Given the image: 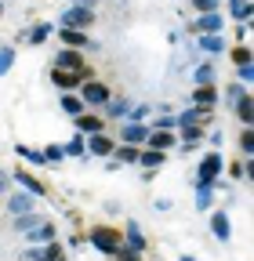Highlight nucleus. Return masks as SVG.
I'll use <instances>...</instances> for the list:
<instances>
[{"instance_id": "1", "label": "nucleus", "mask_w": 254, "mask_h": 261, "mask_svg": "<svg viewBox=\"0 0 254 261\" xmlns=\"http://www.w3.org/2000/svg\"><path fill=\"white\" fill-rule=\"evenodd\" d=\"M87 240H91V247H94V250H102V254H109V257L123 247V236L116 232V228H109V225H94Z\"/></svg>"}, {"instance_id": "2", "label": "nucleus", "mask_w": 254, "mask_h": 261, "mask_svg": "<svg viewBox=\"0 0 254 261\" xmlns=\"http://www.w3.org/2000/svg\"><path fill=\"white\" fill-rule=\"evenodd\" d=\"M113 98V91H109V84H102V80H84L80 84V102L84 106H106Z\"/></svg>"}, {"instance_id": "3", "label": "nucleus", "mask_w": 254, "mask_h": 261, "mask_svg": "<svg viewBox=\"0 0 254 261\" xmlns=\"http://www.w3.org/2000/svg\"><path fill=\"white\" fill-rule=\"evenodd\" d=\"M221 152H207L204 160H200V167H196V185H214L218 181V174H221Z\"/></svg>"}, {"instance_id": "4", "label": "nucleus", "mask_w": 254, "mask_h": 261, "mask_svg": "<svg viewBox=\"0 0 254 261\" xmlns=\"http://www.w3.org/2000/svg\"><path fill=\"white\" fill-rule=\"evenodd\" d=\"M51 69H66V73H80V76H87L84 55H80V51H69V47H62V51L55 55V65H51Z\"/></svg>"}, {"instance_id": "5", "label": "nucleus", "mask_w": 254, "mask_h": 261, "mask_svg": "<svg viewBox=\"0 0 254 261\" xmlns=\"http://www.w3.org/2000/svg\"><path fill=\"white\" fill-rule=\"evenodd\" d=\"M91 22H94V11H91V8L73 4V8L62 11V29H87Z\"/></svg>"}, {"instance_id": "6", "label": "nucleus", "mask_w": 254, "mask_h": 261, "mask_svg": "<svg viewBox=\"0 0 254 261\" xmlns=\"http://www.w3.org/2000/svg\"><path fill=\"white\" fill-rule=\"evenodd\" d=\"M193 29H196V37H218L225 29V18H221V11H211V15H200L193 22Z\"/></svg>"}, {"instance_id": "7", "label": "nucleus", "mask_w": 254, "mask_h": 261, "mask_svg": "<svg viewBox=\"0 0 254 261\" xmlns=\"http://www.w3.org/2000/svg\"><path fill=\"white\" fill-rule=\"evenodd\" d=\"M145 138H149V123H131L127 120L123 127H120V145H145Z\"/></svg>"}, {"instance_id": "8", "label": "nucleus", "mask_w": 254, "mask_h": 261, "mask_svg": "<svg viewBox=\"0 0 254 261\" xmlns=\"http://www.w3.org/2000/svg\"><path fill=\"white\" fill-rule=\"evenodd\" d=\"M178 145V135L174 130H149V138H145V145L142 149H156V152H171Z\"/></svg>"}, {"instance_id": "9", "label": "nucleus", "mask_w": 254, "mask_h": 261, "mask_svg": "<svg viewBox=\"0 0 254 261\" xmlns=\"http://www.w3.org/2000/svg\"><path fill=\"white\" fill-rule=\"evenodd\" d=\"M11 178L22 185V192H29V196H47V185L37 178V174H29L26 167H18V171H11Z\"/></svg>"}, {"instance_id": "10", "label": "nucleus", "mask_w": 254, "mask_h": 261, "mask_svg": "<svg viewBox=\"0 0 254 261\" xmlns=\"http://www.w3.org/2000/svg\"><path fill=\"white\" fill-rule=\"evenodd\" d=\"M73 123H77V135H80V138H91V135H102V130H106V116H87V113H80V116H73Z\"/></svg>"}, {"instance_id": "11", "label": "nucleus", "mask_w": 254, "mask_h": 261, "mask_svg": "<svg viewBox=\"0 0 254 261\" xmlns=\"http://www.w3.org/2000/svg\"><path fill=\"white\" fill-rule=\"evenodd\" d=\"M211 232H214V240H221V243L233 236V218H229V211H214V214H211Z\"/></svg>"}, {"instance_id": "12", "label": "nucleus", "mask_w": 254, "mask_h": 261, "mask_svg": "<svg viewBox=\"0 0 254 261\" xmlns=\"http://www.w3.org/2000/svg\"><path fill=\"white\" fill-rule=\"evenodd\" d=\"M174 123H178V127H204V123H211V109H196V106H193V109H185L182 116H174ZM178 127H174V130H178Z\"/></svg>"}, {"instance_id": "13", "label": "nucleus", "mask_w": 254, "mask_h": 261, "mask_svg": "<svg viewBox=\"0 0 254 261\" xmlns=\"http://www.w3.org/2000/svg\"><path fill=\"white\" fill-rule=\"evenodd\" d=\"M33 207H37V196H29V192H15L11 200H8V211L18 218V214H33Z\"/></svg>"}, {"instance_id": "14", "label": "nucleus", "mask_w": 254, "mask_h": 261, "mask_svg": "<svg viewBox=\"0 0 254 261\" xmlns=\"http://www.w3.org/2000/svg\"><path fill=\"white\" fill-rule=\"evenodd\" d=\"M58 37H62V47H69V51H84L87 47V33L84 29H58Z\"/></svg>"}, {"instance_id": "15", "label": "nucleus", "mask_w": 254, "mask_h": 261, "mask_svg": "<svg viewBox=\"0 0 254 261\" xmlns=\"http://www.w3.org/2000/svg\"><path fill=\"white\" fill-rule=\"evenodd\" d=\"M51 84H55L58 91H73V87L84 84V76H80V73H66V69H51Z\"/></svg>"}, {"instance_id": "16", "label": "nucleus", "mask_w": 254, "mask_h": 261, "mask_svg": "<svg viewBox=\"0 0 254 261\" xmlns=\"http://www.w3.org/2000/svg\"><path fill=\"white\" fill-rule=\"evenodd\" d=\"M84 145H87V149H91L94 156H113V149H116V145H113V138L106 135V130H102V135H91V138H87Z\"/></svg>"}, {"instance_id": "17", "label": "nucleus", "mask_w": 254, "mask_h": 261, "mask_svg": "<svg viewBox=\"0 0 254 261\" xmlns=\"http://www.w3.org/2000/svg\"><path fill=\"white\" fill-rule=\"evenodd\" d=\"M167 152H156V149H138V167L142 171H153V167H164Z\"/></svg>"}, {"instance_id": "18", "label": "nucleus", "mask_w": 254, "mask_h": 261, "mask_svg": "<svg viewBox=\"0 0 254 261\" xmlns=\"http://www.w3.org/2000/svg\"><path fill=\"white\" fill-rule=\"evenodd\" d=\"M123 243H127V250H135V254H142L145 250V236H142V228L131 221L127 225V232H123Z\"/></svg>"}, {"instance_id": "19", "label": "nucleus", "mask_w": 254, "mask_h": 261, "mask_svg": "<svg viewBox=\"0 0 254 261\" xmlns=\"http://www.w3.org/2000/svg\"><path fill=\"white\" fill-rule=\"evenodd\" d=\"M214 102H218V91H214V87H196V91H193V106H196V109H211Z\"/></svg>"}, {"instance_id": "20", "label": "nucleus", "mask_w": 254, "mask_h": 261, "mask_svg": "<svg viewBox=\"0 0 254 261\" xmlns=\"http://www.w3.org/2000/svg\"><path fill=\"white\" fill-rule=\"evenodd\" d=\"M127 109H131L127 98H109L106 102V120H120V116H127Z\"/></svg>"}, {"instance_id": "21", "label": "nucleus", "mask_w": 254, "mask_h": 261, "mask_svg": "<svg viewBox=\"0 0 254 261\" xmlns=\"http://www.w3.org/2000/svg\"><path fill=\"white\" fill-rule=\"evenodd\" d=\"M40 225H44L40 214H18V218H15V228H18V232H26V236L33 232V228H40Z\"/></svg>"}, {"instance_id": "22", "label": "nucleus", "mask_w": 254, "mask_h": 261, "mask_svg": "<svg viewBox=\"0 0 254 261\" xmlns=\"http://www.w3.org/2000/svg\"><path fill=\"white\" fill-rule=\"evenodd\" d=\"M55 236H58V228H55L51 221H44L40 228H33V232H29V240H33V243H55Z\"/></svg>"}, {"instance_id": "23", "label": "nucleus", "mask_w": 254, "mask_h": 261, "mask_svg": "<svg viewBox=\"0 0 254 261\" xmlns=\"http://www.w3.org/2000/svg\"><path fill=\"white\" fill-rule=\"evenodd\" d=\"M51 33H55V25H51V22H37L33 29H29V37H26V40H29V44H44Z\"/></svg>"}, {"instance_id": "24", "label": "nucleus", "mask_w": 254, "mask_h": 261, "mask_svg": "<svg viewBox=\"0 0 254 261\" xmlns=\"http://www.w3.org/2000/svg\"><path fill=\"white\" fill-rule=\"evenodd\" d=\"M62 113H66V116H80L84 113V102H80V94H62Z\"/></svg>"}, {"instance_id": "25", "label": "nucleus", "mask_w": 254, "mask_h": 261, "mask_svg": "<svg viewBox=\"0 0 254 261\" xmlns=\"http://www.w3.org/2000/svg\"><path fill=\"white\" fill-rule=\"evenodd\" d=\"M113 160L116 163H138V145H116L113 149Z\"/></svg>"}, {"instance_id": "26", "label": "nucleus", "mask_w": 254, "mask_h": 261, "mask_svg": "<svg viewBox=\"0 0 254 261\" xmlns=\"http://www.w3.org/2000/svg\"><path fill=\"white\" fill-rule=\"evenodd\" d=\"M225 47H229V44L221 40V33H218V37H200V51H207V55H221Z\"/></svg>"}, {"instance_id": "27", "label": "nucleus", "mask_w": 254, "mask_h": 261, "mask_svg": "<svg viewBox=\"0 0 254 261\" xmlns=\"http://www.w3.org/2000/svg\"><path fill=\"white\" fill-rule=\"evenodd\" d=\"M236 116H240V123H243V127H250V120H254V106H250V94H243L240 102H236Z\"/></svg>"}, {"instance_id": "28", "label": "nucleus", "mask_w": 254, "mask_h": 261, "mask_svg": "<svg viewBox=\"0 0 254 261\" xmlns=\"http://www.w3.org/2000/svg\"><path fill=\"white\" fill-rule=\"evenodd\" d=\"M15 65V47L11 44H0V76H8Z\"/></svg>"}, {"instance_id": "29", "label": "nucleus", "mask_w": 254, "mask_h": 261, "mask_svg": "<svg viewBox=\"0 0 254 261\" xmlns=\"http://www.w3.org/2000/svg\"><path fill=\"white\" fill-rule=\"evenodd\" d=\"M193 76H196V84H200V87H211V84H214V65H211V62L196 65V73H193Z\"/></svg>"}, {"instance_id": "30", "label": "nucleus", "mask_w": 254, "mask_h": 261, "mask_svg": "<svg viewBox=\"0 0 254 261\" xmlns=\"http://www.w3.org/2000/svg\"><path fill=\"white\" fill-rule=\"evenodd\" d=\"M211 203H214V185H196V207L207 211Z\"/></svg>"}, {"instance_id": "31", "label": "nucleus", "mask_w": 254, "mask_h": 261, "mask_svg": "<svg viewBox=\"0 0 254 261\" xmlns=\"http://www.w3.org/2000/svg\"><path fill=\"white\" fill-rule=\"evenodd\" d=\"M229 11H233V18H240V22L250 18V4H247V0H229Z\"/></svg>"}, {"instance_id": "32", "label": "nucleus", "mask_w": 254, "mask_h": 261, "mask_svg": "<svg viewBox=\"0 0 254 261\" xmlns=\"http://www.w3.org/2000/svg\"><path fill=\"white\" fill-rule=\"evenodd\" d=\"M229 62H233V65H250V51H247V44L233 47V51H229Z\"/></svg>"}, {"instance_id": "33", "label": "nucleus", "mask_w": 254, "mask_h": 261, "mask_svg": "<svg viewBox=\"0 0 254 261\" xmlns=\"http://www.w3.org/2000/svg\"><path fill=\"white\" fill-rule=\"evenodd\" d=\"M243 94H250V91H247L243 84H229V91H225V106H236Z\"/></svg>"}, {"instance_id": "34", "label": "nucleus", "mask_w": 254, "mask_h": 261, "mask_svg": "<svg viewBox=\"0 0 254 261\" xmlns=\"http://www.w3.org/2000/svg\"><path fill=\"white\" fill-rule=\"evenodd\" d=\"M40 261H66V250H62V247H58V240L44 247V257H40Z\"/></svg>"}, {"instance_id": "35", "label": "nucleus", "mask_w": 254, "mask_h": 261, "mask_svg": "<svg viewBox=\"0 0 254 261\" xmlns=\"http://www.w3.org/2000/svg\"><path fill=\"white\" fill-rule=\"evenodd\" d=\"M62 152H66V156H84V160H87V152H84V138H80V135H77L73 142L62 145Z\"/></svg>"}, {"instance_id": "36", "label": "nucleus", "mask_w": 254, "mask_h": 261, "mask_svg": "<svg viewBox=\"0 0 254 261\" xmlns=\"http://www.w3.org/2000/svg\"><path fill=\"white\" fill-rule=\"evenodd\" d=\"M149 113H153L149 106H131V109H127V120H131V123H145Z\"/></svg>"}, {"instance_id": "37", "label": "nucleus", "mask_w": 254, "mask_h": 261, "mask_svg": "<svg viewBox=\"0 0 254 261\" xmlns=\"http://www.w3.org/2000/svg\"><path fill=\"white\" fill-rule=\"evenodd\" d=\"M40 156H44V163H62V160H66V152H62V145H47V149H44Z\"/></svg>"}, {"instance_id": "38", "label": "nucleus", "mask_w": 254, "mask_h": 261, "mask_svg": "<svg viewBox=\"0 0 254 261\" xmlns=\"http://www.w3.org/2000/svg\"><path fill=\"white\" fill-rule=\"evenodd\" d=\"M15 152H18V156H22V160H26V163H44V156H40V152H37V149H29V145H18V149H15Z\"/></svg>"}, {"instance_id": "39", "label": "nucleus", "mask_w": 254, "mask_h": 261, "mask_svg": "<svg viewBox=\"0 0 254 261\" xmlns=\"http://www.w3.org/2000/svg\"><path fill=\"white\" fill-rule=\"evenodd\" d=\"M193 8H196L200 15H211V11H218V8H221V0H193Z\"/></svg>"}, {"instance_id": "40", "label": "nucleus", "mask_w": 254, "mask_h": 261, "mask_svg": "<svg viewBox=\"0 0 254 261\" xmlns=\"http://www.w3.org/2000/svg\"><path fill=\"white\" fill-rule=\"evenodd\" d=\"M174 127H178V123H174V116H156L149 130H174Z\"/></svg>"}, {"instance_id": "41", "label": "nucleus", "mask_w": 254, "mask_h": 261, "mask_svg": "<svg viewBox=\"0 0 254 261\" xmlns=\"http://www.w3.org/2000/svg\"><path fill=\"white\" fill-rule=\"evenodd\" d=\"M240 149H243V152H247V156H250V152H254V135H250V127H247V130H243V135H240Z\"/></svg>"}, {"instance_id": "42", "label": "nucleus", "mask_w": 254, "mask_h": 261, "mask_svg": "<svg viewBox=\"0 0 254 261\" xmlns=\"http://www.w3.org/2000/svg\"><path fill=\"white\" fill-rule=\"evenodd\" d=\"M113 257H120V261H142V254H135V250H127V247H120Z\"/></svg>"}, {"instance_id": "43", "label": "nucleus", "mask_w": 254, "mask_h": 261, "mask_svg": "<svg viewBox=\"0 0 254 261\" xmlns=\"http://www.w3.org/2000/svg\"><path fill=\"white\" fill-rule=\"evenodd\" d=\"M247 37H250V25L240 22V25H236V40H247Z\"/></svg>"}, {"instance_id": "44", "label": "nucleus", "mask_w": 254, "mask_h": 261, "mask_svg": "<svg viewBox=\"0 0 254 261\" xmlns=\"http://www.w3.org/2000/svg\"><path fill=\"white\" fill-rule=\"evenodd\" d=\"M40 257H44L40 247H29V250H26V261H40Z\"/></svg>"}, {"instance_id": "45", "label": "nucleus", "mask_w": 254, "mask_h": 261, "mask_svg": "<svg viewBox=\"0 0 254 261\" xmlns=\"http://www.w3.org/2000/svg\"><path fill=\"white\" fill-rule=\"evenodd\" d=\"M236 69H240V80H243V87L250 84V65H236Z\"/></svg>"}, {"instance_id": "46", "label": "nucleus", "mask_w": 254, "mask_h": 261, "mask_svg": "<svg viewBox=\"0 0 254 261\" xmlns=\"http://www.w3.org/2000/svg\"><path fill=\"white\" fill-rule=\"evenodd\" d=\"M0 192H8V174L0 171Z\"/></svg>"}, {"instance_id": "47", "label": "nucleus", "mask_w": 254, "mask_h": 261, "mask_svg": "<svg viewBox=\"0 0 254 261\" xmlns=\"http://www.w3.org/2000/svg\"><path fill=\"white\" fill-rule=\"evenodd\" d=\"M178 261H196V257H189V254H185V257H178Z\"/></svg>"}, {"instance_id": "48", "label": "nucleus", "mask_w": 254, "mask_h": 261, "mask_svg": "<svg viewBox=\"0 0 254 261\" xmlns=\"http://www.w3.org/2000/svg\"><path fill=\"white\" fill-rule=\"evenodd\" d=\"M0 18H4V0H0Z\"/></svg>"}]
</instances>
